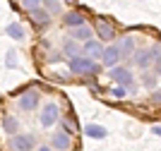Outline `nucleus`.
Here are the masks:
<instances>
[{
    "label": "nucleus",
    "mask_w": 161,
    "mask_h": 151,
    "mask_svg": "<svg viewBox=\"0 0 161 151\" xmlns=\"http://www.w3.org/2000/svg\"><path fill=\"white\" fill-rule=\"evenodd\" d=\"M152 101H154V103H161V91H154V94H152Z\"/></svg>",
    "instance_id": "23"
},
{
    "label": "nucleus",
    "mask_w": 161,
    "mask_h": 151,
    "mask_svg": "<svg viewBox=\"0 0 161 151\" xmlns=\"http://www.w3.org/2000/svg\"><path fill=\"white\" fill-rule=\"evenodd\" d=\"M58 122V103H48L41 113V125L43 127H53Z\"/></svg>",
    "instance_id": "6"
},
{
    "label": "nucleus",
    "mask_w": 161,
    "mask_h": 151,
    "mask_svg": "<svg viewBox=\"0 0 161 151\" xmlns=\"http://www.w3.org/2000/svg\"><path fill=\"white\" fill-rule=\"evenodd\" d=\"M84 134L92 139H103L108 132H106V127H101V125H87L84 127Z\"/></svg>",
    "instance_id": "13"
},
{
    "label": "nucleus",
    "mask_w": 161,
    "mask_h": 151,
    "mask_svg": "<svg viewBox=\"0 0 161 151\" xmlns=\"http://www.w3.org/2000/svg\"><path fill=\"white\" fill-rule=\"evenodd\" d=\"M63 24L65 26H80V24H84V14L80 12V10H72V12H67L65 17H63Z\"/></svg>",
    "instance_id": "12"
},
{
    "label": "nucleus",
    "mask_w": 161,
    "mask_h": 151,
    "mask_svg": "<svg viewBox=\"0 0 161 151\" xmlns=\"http://www.w3.org/2000/svg\"><path fill=\"white\" fill-rule=\"evenodd\" d=\"M17 105H19L22 111H36V105H39V91H34V89L24 91L17 99Z\"/></svg>",
    "instance_id": "4"
},
{
    "label": "nucleus",
    "mask_w": 161,
    "mask_h": 151,
    "mask_svg": "<svg viewBox=\"0 0 161 151\" xmlns=\"http://www.w3.org/2000/svg\"><path fill=\"white\" fill-rule=\"evenodd\" d=\"M12 149L14 151H31L34 149V137L31 134H14L12 137Z\"/></svg>",
    "instance_id": "7"
},
{
    "label": "nucleus",
    "mask_w": 161,
    "mask_h": 151,
    "mask_svg": "<svg viewBox=\"0 0 161 151\" xmlns=\"http://www.w3.org/2000/svg\"><path fill=\"white\" fill-rule=\"evenodd\" d=\"M39 151H51V149H48V146H41V149Z\"/></svg>",
    "instance_id": "26"
},
{
    "label": "nucleus",
    "mask_w": 161,
    "mask_h": 151,
    "mask_svg": "<svg viewBox=\"0 0 161 151\" xmlns=\"http://www.w3.org/2000/svg\"><path fill=\"white\" fill-rule=\"evenodd\" d=\"M31 24L39 26V29H43V26L51 24V12H48L46 7H36V10H31Z\"/></svg>",
    "instance_id": "5"
},
{
    "label": "nucleus",
    "mask_w": 161,
    "mask_h": 151,
    "mask_svg": "<svg viewBox=\"0 0 161 151\" xmlns=\"http://www.w3.org/2000/svg\"><path fill=\"white\" fill-rule=\"evenodd\" d=\"M125 91H128L125 86H115V89H111V96L113 99H125Z\"/></svg>",
    "instance_id": "22"
},
{
    "label": "nucleus",
    "mask_w": 161,
    "mask_h": 151,
    "mask_svg": "<svg viewBox=\"0 0 161 151\" xmlns=\"http://www.w3.org/2000/svg\"><path fill=\"white\" fill-rule=\"evenodd\" d=\"M72 39H77V41H89V39H92V29H89V26H84V24L72 26Z\"/></svg>",
    "instance_id": "14"
},
{
    "label": "nucleus",
    "mask_w": 161,
    "mask_h": 151,
    "mask_svg": "<svg viewBox=\"0 0 161 151\" xmlns=\"http://www.w3.org/2000/svg\"><path fill=\"white\" fill-rule=\"evenodd\" d=\"M51 146L58 151H65L67 146H70V134L67 132H58V134H53L51 137Z\"/></svg>",
    "instance_id": "10"
},
{
    "label": "nucleus",
    "mask_w": 161,
    "mask_h": 151,
    "mask_svg": "<svg viewBox=\"0 0 161 151\" xmlns=\"http://www.w3.org/2000/svg\"><path fill=\"white\" fill-rule=\"evenodd\" d=\"M3 127H5V132H10V134H17V130H19V120L12 118V115H5V118H3Z\"/></svg>",
    "instance_id": "18"
},
{
    "label": "nucleus",
    "mask_w": 161,
    "mask_h": 151,
    "mask_svg": "<svg viewBox=\"0 0 161 151\" xmlns=\"http://www.w3.org/2000/svg\"><path fill=\"white\" fill-rule=\"evenodd\" d=\"M7 36H10V39H17V41H24V29H22L19 24H17V22H12V24H7Z\"/></svg>",
    "instance_id": "17"
},
{
    "label": "nucleus",
    "mask_w": 161,
    "mask_h": 151,
    "mask_svg": "<svg viewBox=\"0 0 161 151\" xmlns=\"http://www.w3.org/2000/svg\"><path fill=\"white\" fill-rule=\"evenodd\" d=\"M159 39H161V36H159Z\"/></svg>",
    "instance_id": "27"
},
{
    "label": "nucleus",
    "mask_w": 161,
    "mask_h": 151,
    "mask_svg": "<svg viewBox=\"0 0 161 151\" xmlns=\"http://www.w3.org/2000/svg\"><path fill=\"white\" fill-rule=\"evenodd\" d=\"M152 132H154V134H159V137H161V127H152Z\"/></svg>",
    "instance_id": "24"
},
{
    "label": "nucleus",
    "mask_w": 161,
    "mask_h": 151,
    "mask_svg": "<svg viewBox=\"0 0 161 151\" xmlns=\"http://www.w3.org/2000/svg\"><path fill=\"white\" fill-rule=\"evenodd\" d=\"M108 77L113 79L115 84L125 86L128 91H132V94H135V84H132V72H130L128 67H120V65L111 67V72H108Z\"/></svg>",
    "instance_id": "2"
},
{
    "label": "nucleus",
    "mask_w": 161,
    "mask_h": 151,
    "mask_svg": "<svg viewBox=\"0 0 161 151\" xmlns=\"http://www.w3.org/2000/svg\"><path fill=\"white\" fill-rule=\"evenodd\" d=\"M19 5L27 10V12H31V10H36V7L43 5V0H19Z\"/></svg>",
    "instance_id": "19"
},
{
    "label": "nucleus",
    "mask_w": 161,
    "mask_h": 151,
    "mask_svg": "<svg viewBox=\"0 0 161 151\" xmlns=\"http://www.w3.org/2000/svg\"><path fill=\"white\" fill-rule=\"evenodd\" d=\"M123 60V55H120V48H118V43H111V46H106L103 48V55H101V62L106 67H115L118 62Z\"/></svg>",
    "instance_id": "3"
},
{
    "label": "nucleus",
    "mask_w": 161,
    "mask_h": 151,
    "mask_svg": "<svg viewBox=\"0 0 161 151\" xmlns=\"http://www.w3.org/2000/svg\"><path fill=\"white\" fill-rule=\"evenodd\" d=\"M152 62V51H137L135 53V65L137 67H149Z\"/></svg>",
    "instance_id": "15"
},
{
    "label": "nucleus",
    "mask_w": 161,
    "mask_h": 151,
    "mask_svg": "<svg viewBox=\"0 0 161 151\" xmlns=\"http://www.w3.org/2000/svg\"><path fill=\"white\" fill-rule=\"evenodd\" d=\"M63 53H65L67 58H75V55H82L80 46L75 43V39H65V46H63Z\"/></svg>",
    "instance_id": "16"
},
{
    "label": "nucleus",
    "mask_w": 161,
    "mask_h": 151,
    "mask_svg": "<svg viewBox=\"0 0 161 151\" xmlns=\"http://www.w3.org/2000/svg\"><path fill=\"white\" fill-rule=\"evenodd\" d=\"M142 82H144V86H147V89H154V86H156V74H144V77H142Z\"/></svg>",
    "instance_id": "21"
},
{
    "label": "nucleus",
    "mask_w": 161,
    "mask_h": 151,
    "mask_svg": "<svg viewBox=\"0 0 161 151\" xmlns=\"http://www.w3.org/2000/svg\"><path fill=\"white\" fill-rule=\"evenodd\" d=\"M82 53L84 55H89V58H101L103 55V48H101V43H96V41H84V48H82Z\"/></svg>",
    "instance_id": "11"
},
{
    "label": "nucleus",
    "mask_w": 161,
    "mask_h": 151,
    "mask_svg": "<svg viewBox=\"0 0 161 151\" xmlns=\"http://www.w3.org/2000/svg\"><path fill=\"white\" fill-rule=\"evenodd\" d=\"M65 3H70V5H77V3H80V0H65Z\"/></svg>",
    "instance_id": "25"
},
{
    "label": "nucleus",
    "mask_w": 161,
    "mask_h": 151,
    "mask_svg": "<svg viewBox=\"0 0 161 151\" xmlns=\"http://www.w3.org/2000/svg\"><path fill=\"white\" fill-rule=\"evenodd\" d=\"M67 67H70L75 74H96V72H99V65H96L89 55H75V58H67Z\"/></svg>",
    "instance_id": "1"
},
{
    "label": "nucleus",
    "mask_w": 161,
    "mask_h": 151,
    "mask_svg": "<svg viewBox=\"0 0 161 151\" xmlns=\"http://www.w3.org/2000/svg\"><path fill=\"white\" fill-rule=\"evenodd\" d=\"M43 7H46L51 14H53V12L58 14V12H60V3H58V0H43Z\"/></svg>",
    "instance_id": "20"
},
{
    "label": "nucleus",
    "mask_w": 161,
    "mask_h": 151,
    "mask_svg": "<svg viewBox=\"0 0 161 151\" xmlns=\"http://www.w3.org/2000/svg\"><path fill=\"white\" fill-rule=\"evenodd\" d=\"M96 34H99V39H101V41H113V39H115L113 26L108 24L106 19H96Z\"/></svg>",
    "instance_id": "8"
},
{
    "label": "nucleus",
    "mask_w": 161,
    "mask_h": 151,
    "mask_svg": "<svg viewBox=\"0 0 161 151\" xmlns=\"http://www.w3.org/2000/svg\"><path fill=\"white\" fill-rule=\"evenodd\" d=\"M118 48H120V55H123V58H132L135 39H132V36H123V39H118Z\"/></svg>",
    "instance_id": "9"
}]
</instances>
